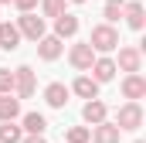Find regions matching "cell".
I'll use <instances>...</instances> for the list:
<instances>
[{"label":"cell","instance_id":"cell-25","mask_svg":"<svg viewBox=\"0 0 146 143\" xmlns=\"http://www.w3.org/2000/svg\"><path fill=\"white\" fill-rule=\"evenodd\" d=\"M21 143H48V140H44V133H27Z\"/></svg>","mask_w":146,"mask_h":143},{"label":"cell","instance_id":"cell-26","mask_svg":"<svg viewBox=\"0 0 146 143\" xmlns=\"http://www.w3.org/2000/svg\"><path fill=\"white\" fill-rule=\"evenodd\" d=\"M72 3H85V0H72Z\"/></svg>","mask_w":146,"mask_h":143},{"label":"cell","instance_id":"cell-4","mask_svg":"<svg viewBox=\"0 0 146 143\" xmlns=\"http://www.w3.org/2000/svg\"><path fill=\"white\" fill-rule=\"evenodd\" d=\"M14 92H17V99H31L34 96V68L31 65H21L14 72Z\"/></svg>","mask_w":146,"mask_h":143},{"label":"cell","instance_id":"cell-15","mask_svg":"<svg viewBox=\"0 0 146 143\" xmlns=\"http://www.w3.org/2000/svg\"><path fill=\"white\" fill-rule=\"evenodd\" d=\"M68 92H75V96H82V99H95L99 96V82L95 78H88V75H78L72 82V89Z\"/></svg>","mask_w":146,"mask_h":143},{"label":"cell","instance_id":"cell-17","mask_svg":"<svg viewBox=\"0 0 146 143\" xmlns=\"http://www.w3.org/2000/svg\"><path fill=\"white\" fill-rule=\"evenodd\" d=\"M17 116H21V99H14L10 92H7V96H0V123L17 119Z\"/></svg>","mask_w":146,"mask_h":143},{"label":"cell","instance_id":"cell-3","mask_svg":"<svg viewBox=\"0 0 146 143\" xmlns=\"http://www.w3.org/2000/svg\"><path fill=\"white\" fill-rule=\"evenodd\" d=\"M17 31H21V37H31V41L44 37V17H37L34 10H24L17 17Z\"/></svg>","mask_w":146,"mask_h":143},{"label":"cell","instance_id":"cell-9","mask_svg":"<svg viewBox=\"0 0 146 143\" xmlns=\"http://www.w3.org/2000/svg\"><path fill=\"white\" fill-rule=\"evenodd\" d=\"M115 68L139 72V68H143V51H139V48H119V61H115Z\"/></svg>","mask_w":146,"mask_h":143},{"label":"cell","instance_id":"cell-24","mask_svg":"<svg viewBox=\"0 0 146 143\" xmlns=\"http://www.w3.org/2000/svg\"><path fill=\"white\" fill-rule=\"evenodd\" d=\"M10 3H14V7H17L21 14H24V10H34V7L41 3V0H10Z\"/></svg>","mask_w":146,"mask_h":143},{"label":"cell","instance_id":"cell-1","mask_svg":"<svg viewBox=\"0 0 146 143\" xmlns=\"http://www.w3.org/2000/svg\"><path fill=\"white\" fill-rule=\"evenodd\" d=\"M88 44H92L95 55H109V51L119 48V31H115L112 24H95V27H92V37H88Z\"/></svg>","mask_w":146,"mask_h":143},{"label":"cell","instance_id":"cell-14","mask_svg":"<svg viewBox=\"0 0 146 143\" xmlns=\"http://www.w3.org/2000/svg\"><path fill=\"white\" fill-rule=\"evenodd\" d=\"M54 34L61 37V41H65V37H75L78 34V17H75V14H58V17H54Z\"/></svg>","mask_w":146,"mask_h":143},{"label":"cell","instance_id":"cell-19","mask_svg":"<svg viewBox=\"0 0 146 143\" xmlns=\"http://www.w3.org/2000/svg\"><path fill=\"white\" fill-rule=\"evenodd\" d=\"M21 130H27V133H44V130H48V119H44L41 112H27Z\"/></svg>","mask_w":146,"mask_h":143},{"label":"cell","instance_id":"cell-18","mask_svg":"<svg viewBox=\"0 0 146 143\" xmlns=\"http://www.w3.org/2000/svg\"><path fill=\"white\" fill-rule=\"evenodd\" d=\"M21 140H24V130L14 126V119L0 123V143H21Z\"/></svg>","mask_w":146,"mask_h":143},{"label":"cell","instance_id":"cell-11","mask_svg":"<svg viewBox=\"0 0 146 143\" xmlns=\"http://www.w3.org/2000/svg\"><path fill=\"white\" fill-rule=\"evenodd\" d=\"M122 17H126V24H129L133 31H143V24H146V10H143V3H139V0L126 3V7H122Z\"/></svg>","mask_w":146,"mask_h":143},{"label":"cell","instance_id":"cell-6","mask_svg":"<svg viewBox=\"0 0 146 143\" xmlns=\"http://www.w3.org/2000/svg\"><path fill=\"white\" fill-rule=\"evenodd\" d=\"M68 61H72V68L88 72V68H92V61H95V51H92V44H88V41H85V44H75L72 51H68Z\"/></svg>","mask_w":146,"mask_h":143},{"label":"cell","instance_id":"cell-12","mask_svg":"<svg viewBox=\"0 0 146 143\" xmlns=\"http://www.w3.org/2000/svg\"><path fill=\"white\" fill-rule=\"evenodd\" d=\"M106 116H109V109H106V102H102L99 96H95V99H88L85 109H82V119H85V123H92V126H95V123H102Z\"/></svg>","mask_w":146,"mask_h":143},{"label":"cell","instance_id":"cell-10","mask_svg":"<svg viewBox=\"0 0 146 143\" xmlns=\"http://www.w3.org/2000/svg\"><path fill=\"white\" fill-rule=\"evenodd\" d=\"M44 102H48L51 109H65V106H68V85L51 82V85L44 89Z\"/></svg>","mask_w":146,"mask_h":143},{"label":"cell","instance_id":"cell-16","mask_svg":"<svg viewBox=\"0 0 146 143\" xmlns=\"http://www.w3.org/2000/svg\"><path fill=\"white\" fill-rule=\"evenodd\" d=\"M92 130H95V133H92L95 143H119V133H122L115 123H106V119H102V123H95Z\"/></svg>","mask_w":146,"mask_h":143},{"label":"cell","instance_id":"cell-28","mask_svg":"<svg viewBox=\"0 0 146 143\" xmlns=\"http://www.w3.org/2000/svg\"><path fill=\"white\" fill-rule=\"evenodd\" d=\"M136 143H143V140H136Z\"/></svg>","mask_w":146,"mask_h":143},{"label":"cell","instance_id":"cell-22","mask_svg":"<svg viewBox=\"0 0 146 143\" xmlns=\"http://www.w3.org/2000/svg\"><path fill=\"white\" fill-rule=\"evenodd\" d=\"M41 10H44V17H58V14H65V0H41Z\"/></svg>","mask_w":146,"mask_h":143},{"label":"cell","instance_id":"cell-5","mask_svg":"<svg viewBox=\"0 0 146 143\" xmlns=\"http://www.w3.org/2000/svg\"><path fill=\"white\" fill-rule=\"evenodd\" d=\"M122 96L126 99H133V102H139L146 96V78L139 72H126V78H122Z\"/></svg>","mask_w":146,"mask_h":143},{"label":"cell","instance_id":"cell-23","mask_svg":"<svg viewBox=\"0 0 146 143\" xmlns=\"http://www.w3.org/2000/svg\"><path fill=\"white\" fill-rule=\"evenodd\" d=\"M0 92H3V96L14 92V72L10 68H0Z\"/></svg>","mask_w":146,"mask_h":143},{"label":"cell","instance_id":"cell-13","mask_svg":"<svg viewBox=\"0 0 146 143\" xmlns=\"http://www.w3.org/2000/svg\"><path fill=\"white\" fill-rule=\"evenodd\" d=\"M17 44H21V31H17V24L0 21V48H3V51H17Z\"/></svg>","mask_w":146,"mask_h":143},{"label":"cell","instance_id":"cell-21","mask_svg":"<svg viewBox=\"0 0 146 143\" xmlns=\"http://www.w3.org/2000/svg\"><path fill=\"white\" fill-rule=\"evenodd\" d=\"M65 140H68V143H88V140H92V130H85V126H72Z\"/></svg>","mask_w":146,"mask_h":143},{"label":"cell","instance_id":"cell-27","mask_svg":"<svg viewBox=\"0 0 146 143\" xmlns=\"http://www.w3.org/2000/svg\"><path fill=\"white\" fill-rule=\"evenodd\" d=\"M0 3H10V0H0Z\"/></svg>","mask_w":146,"mask_h":143},{"label":"cell","instance_id":"cell-20","mask_svg":"<svg viewBox=\"0 0 146 143\" xmlns=\"http://www.w3.org/2000/svg\"><path fill=\"white\" fill-rule=\"evenodd\" d=\"M122 7H126V0H106V7H102L106 24H112V21H119V17H122Z\"/></svg>","mask_w":146,"mask_h":143},{"label":"cell","instance_id":"cell-7","mask_svg":"<svg viewBox=\"0 0 146 143\" xmlns=\"http://www.w3.org/2000/svg\"><path fill=\"white\" fill-rule=\"evenodd\" d=\"M115 61H112L109 55H102V58H95V61H92V78H95V82H99V85H102V82H112V78H115Z\"/></svg>","mask_w":146,"mask_h":143},{"label":"cell","instance_id":"cell-2","mask_svg":"<svg viewBox=\"0 0 146 143\" xmlns=\"http://www.w3.org/2000/svg\"><path fill=\"white\" fill-rule=\"evenodd\" d=\"M115 126H119V130H129V133H133V130H139V126H143V106H139V102H133V99H129L126 106H119Z\"/></svg>","mask_w":146,"mask_h":143},{"label":"cell","instance_id":"cell-8","mask_svg":"<svg viewBox=\"0 0 146 143\" xmlns=\"http://www.w3.org/2000/svg\"><path fill=\"white\" fill-rule=\"evenodd\" d=\"M37 55H41L44 61L61 58V37H58V34H44V37H37Z\"/></svg>","mask_w":146,"mask_h":143}]
</instances>
